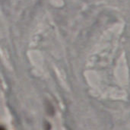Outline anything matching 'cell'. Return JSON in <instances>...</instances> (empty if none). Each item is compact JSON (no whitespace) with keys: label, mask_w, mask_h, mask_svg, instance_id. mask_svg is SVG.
<instances>
[{"label":"cell","mask_w":130,"mask_h":130,"mask_svg":"<svg viewBox=\"0 0 130 130\" xmlns=\"http://www.w3.org/2000/svg\"><path fill=\"white\" fill-rule=\"evenodd\" d=\"M0 130H5L3 127H1V129H0Z\"/></svg>","instance_id":"1"}]
</instances>
